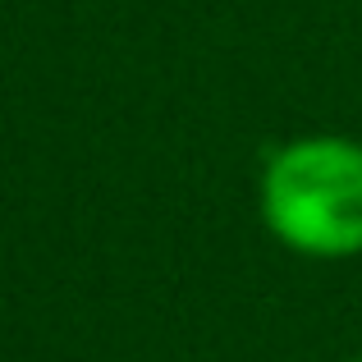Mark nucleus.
Listing matches in <instances>:
<instances>
[{"label":"nucleus","instance_id":"obj_1","mask_svg":"<svg viewBox=\"0 0 362 362\" xmlns=\"http://www.w3.org/2000/svg\"><path fill=\"white\" fill-rule=\"evenodd\" d=\"M257 211L280 247L308 262L362 257V142L349 133H303L266 151Z\"/></svg>","mask_w":362,"mask_h":362},{"label":"nucleus","instance_id":"obj_2","mask_svg":"<svg viewBox=\"0 0 362 362\" xmlns=\"http://www.w3.org/2000/svg\"><path fill=\"white\" fill-rule=\"evenodd\" d=\"M339 362H362V358H339Z\"/></svg>","mask_w":362,"mask_h":362}]
</instances>
